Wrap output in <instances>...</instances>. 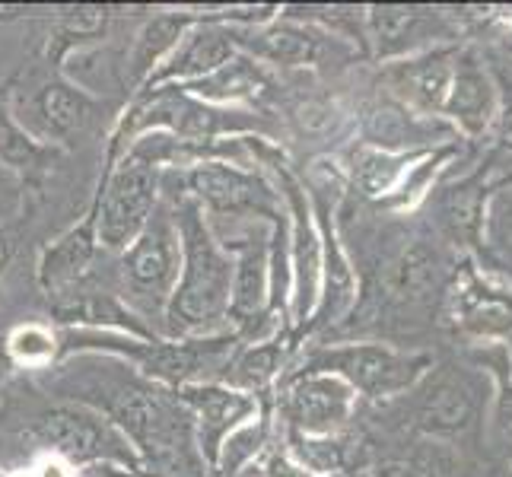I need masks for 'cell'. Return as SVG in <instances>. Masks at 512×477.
Wrapping results in <instances>:
<instances>
[{
    "label": "cell",
    "mask_w": 512,
    "mask_h": 477,
    "mask_svg": "<svg viewBox=\"0 0 512 477\" xmlns=\"http://www.w3.org/2000/svg\"><path fill=\"white\" fill-rule=\"evenodd\" d=\"M109 26V7H70L67 13H61V32L55 39V61L61 55L64 45H80V42H90L99 39Z\"/></svg>",
    "instance_id": "35"
},
{
    "label": "cell",
    "mask_w": 512,
    "mask_h": 477,
    "mask_svg": "<svg viewBox=\"0 0 512 477\" xmlns=\"http://www.w3.org/2000/svg\"><path fill=\"white\" fill-rule=\"evenodd\" d=\"M121 296L128 309L147 325V318H166V306L172 290L179 284L182 271V242L175 229L172 204L160 201L150 214L147 226L137 239L121 252Z\"/></svg>",
    "instance_id": "7"
},
{
    "label": "cell",
    "mask_w": 512,
    "mask_h": 477,
    "mask_svg": "<svg viewBox=\"0 0 512 477\" xmlns=\"http://www.w3.org/2000/svg\"><path fill=\"white\" fill-rule=\"evenodd\" d=\"M175 229L182 242V271L166 306L163 331L169 341L223 334L229 322V290H233V255L214 236L210 217L198 201L179 194L172 204Z\"/></svg>",
    "instance_id": "2"
},
{
    "label": "cell",
    "mask_w": 512,
    "mask_h": 477,
    "mask_svg": "<svg viewBox=\"0 0 512 477\" xmlns=\"http://www.w3.org/2000/svg\"><path fill=\"white\" fill-rule=\"evenodd\" d=\"M509 474H512V465H509Z\"/></svg>",
    "instance_id": "42"
},
{
    "label": "cell",
    "mask_w": 512,
    "mask_h": 477,
    "mask_svg": "<svg viewBox=\"0 0 512 477\" xmlns=\"http://www.w3.org/2000/svg\"><path fill=\"white\" fill-rule=\"evenodd\" d=\"M163 131L191 147H210L217 137L229 134H268L271 128L255 112L229 109V105H210L188 96L179 86H156L140 90L128 112L121 115L118 128L109 140V163L125 153L137 137Z\"/></svg>",
    "instance_id": "4"
},
{
    "label": "cell",
    "mask_w": 512,
    "mask_h": 477,
    "mask_svg": "<svg viewBox=\"0 0 512 477\" xmlns=\"http://www.w3.org/2000/svg\"><path fill=\"white\" fill-rule=\"evenodd\" d=\"M449 277L443 271V255L430 239H411L385 261V290L398 303L420 306L433 293H446Z\"/></svg>",
    "instance_id": "25"
},
{
    "label": "cell",
    "mask_w": 512,
    "mask_h": 477,
    "mask_svg": "<svg viewBox=\"0 0 512 477\" xmlns=\"http://www.w3.org/2000/svg\"><path fill=\"white\" fill-rule=\"evenodd\" d=\"M309 198H312L315 220H319V233H322V290H319V306H315L306 325V334L338 325L353 309V303H357V271H353V261L347 258L338 226H334L331 204L319 191L309 194Z\"/></svg>",
    "instance_id": "21"
},
{
    "label": "cell",
    "mask_w": 512,
    "mask_h": 477,
    "mask_svg": "<svg viewBox=\"0 0 512 477\" xmlns=\"http://www.w3.org/2000/svg\"><path fill=\"white\" fill-rule=\"evenodd\" d=\"M284 452L293 458L299 468H306L312 474H347L350 465V439L344 433H331V436H303L284 430Z\"/></svg>",
    "instance_id": "31"
},
{
    "label": "cell",
    "mask_w": 512,
    "mask_h": 477,
    "mask_svg": "<svg viewBox=\"0 0 512 477\" xmlns=\"http://www.w3.org/2000/svg\"><path fill=\"white\" fill-rule=\"evenodd\" d=\"M290 334H277V338L258 341L249 347H236L233 360L226 363L223 373V385L236 388V392H245L252 398H264L274 388V382L284 376V363L290 353Z\"/></svg>",
    "instance_id": "29"
},
{
    "label": "cell",
    "mask_w": 512,
    "mask_h": 477,
    "mask_svg": "<svg viewBox=\"0 0 512 477\" xmlns=\"http://www.w3.org/2000/svg\"><path fill=\"white\" fill-rule=\"evenodd\" d=\"M487 147H497L503 153H512V93L506 96L503 86H500V112L497 121H493L490 137L484 140Z\"/></svg>",
    "instance_id": "37"
},
{
    "label": "cell",
    "mask_w": 512,
    "mask_h": 477,
    "mask_svg": "<svg viewBox=\"0 0 512 477\" xmlns=\"http://www.w3.org/2000/svg\"><path fill=\"white\" fill-rule=\"evenodd\" d=\"M29 112H32V128L39 131L35 140L45 144V140H70L83 134L96 121L99 105L86 90L58 77L39 86V93L29 102Z\"/></svg>",
    "instance_id": "24"
},
{
    "label": "cell",
    "mask_w": 512,
    "mask_h": 477,
    "mask_svg": "<svg viewBox=\"0 0 512 477\" xmlns=\"http://www.w3.org/2000/svg\"><path fill=\"white\" fill-rule=\"evenodd\" d=\"M64 376L67 398L99 411L128 439L147 477H207L194 446V423L172 388L156 385L118 360V373H102L93 357L77 360Z\"/></svg>",
    "instance_id": "1"
},
{
    "label": "cell",
    "mask_w": 512,
    "mask_h": 477,
    "mask_svg": "<svg viewBox=\"0 0 512 477\" xmlns=\"http://www.w3.org/2000/svg\"><path fill=\"white\" fill-rule=\"evenodd\" d=\"M99 252V236H96V207H90L83 223L51 242L42 252L39 261V284L48 296H67L80 280L90 274L93 261Z\"/></svg>",
    "instance_id": "26"
},
{
    "label": "cell",
    "mask_w": 512,
    "mask_h": 477,
    "mask_svg": "<svg viewBox=\"0 0 512 477\" xmlns=\"http://www.w3.org/2000/svg\"><path fill=\"white\" fill-rule=\"evenodd\" d=\"M163 172L166 169L153 156L144 137H137L115 163H109V172H105L93 201L99 249L125 252L137 239L156 204H160Z\"/></svg>",
    "instance_id": "5"
},
{
    "label": "cell",
    "mask_w": 512,
    "mask_h": 477,
    "mask_svg": "<svg viewBox=\"0 0 512 477\" xmlns=\"http://www.w3.org/2000/svg\"><path fill=\"white\" fill-rule=\"evenodd\" d=\"M233 42L242 55L255 58L258 64L312 67L325 58L328 42H341V39L312 23H299L280 13V20H271L264 26H252V29L233 26Z\"/></svg>",
    "instance_id": "19"
},
{
    "label": "cell",
    "mask_w": 512,
    "mask_h": 477,
    "mask_svg": "<svg viewBox=\"0 0 512 477\" xmlns=\"http://www.w3.org/2000/svg\"><path fill=\"white\" fill-rule=\"evenodd\" d=\"M239 48L233 42V26H226L214 16H198L185 39L175 45L172 55L153 70L150 80L140 90H156V86H185L194 80L210 77L226 61H233Z\"/></svg>",
    "instance_id": "18"
},
{
    "label": "cell",
    "mask_w": 512,
    "mask_h": 477,
    "mask_svg": "<svg viewBox=\"0 0 512 477\" xmlns=\"http://www.w3.org/2000/svg\"><path fill=\"white\" fill-rule=\"evenodd\" d=\"M10 350L26 363H42L58 353V341L51 338V331H45L39 325H26L10 338Z\"/></svg>",
    "instance_id": "36"
},
{
    "label": "cell",
    "mask_w": 512,
    "mask_h": 477,
    "mask_svg": "<svg viewBox=\"0 0 512 477\" xmlns=\"http://www.w3.org/2000/svg\"><path fill=\"white\" fill-rule=\"evenodd\" d=\"M48 153L51 150L23 128V121L13 115L10 105L0 102V166L29 172V169L45 166Z\"/></svg>",
    "instance_id": "34"
},
{
    "label": "cell",
    "mask_w": 512,
    "mask_h": 477,
    "mask_svg": "<svg viewBox=\"0 0 512 477\" xmlns=\"http://www.w3.org/2000/svg\"><path fill=\"white\" fill-rule=\"evenodd\" d=\"M271 86L274 83H271L268 67L239 51L233 61H226L210 77L185 83V86H179V90H185L188 96L201 99V102H210V105H229V102H261V99H268Z\"/></svg>",
    "instance_id": "28"
},
{
    "label": "cell",
    "mask_w": 512,
    "mask_h": 477,
    "mask_svg": "<svg viewBox=\"0 0 512 477\" xmlns=\"http://www.w3.org/2000/svg\"><path fill=\"white\" fill-rule=\"evenodd\" d=\"M175 395L188 408L191 423H194V446H198L201 462L207 471L214 474L220 446L226 443V436L239 430L242 423H249L252 417L261 414L264 398H252L245 392H236L223 382H194L175 388Z\"/></svg>",
    "instance_id": "14"
},
{
    "label": "cell",
    "mask_w": 512,
    "mask_h": 477,
    "mask_svg": "<svg viewBox=\"0 0 512 477\" xmlns=\"http://www.w3.org/2000/svg\"><path fill=\"white\" fill-rule=\"evenodd\" d=\"M284 414V430L303 436H331L344 433L357 411V392L331 373H299L284 382L277 398Z\"/></svg>",
    "instance_id": "13"
},
{
    "label": "cell",
    "mask_w": 512,
    "mask_h": 477,
    "mask_svg": "<svg viewBox=\"0 0 512 477\" xmlns=\"http://www.w3.org/2000/svg\"><path fill=\"white\" fill-rule=\"evenodd\" d=\"M194 23H198V16H191V13H160V16H153V20H147L144 29L137 32V42L131 51V80L137 86H144L153 70L185 39V32Z\"/></svg>",
    "instance_id": "30"
},
{
    "label": "cell",
    "mask_w": 512,
    "mask_h": 477,
    "mask_svg": "<svg viewBox=\"0 0 512 477\" xmlns=\"http://www.w3.org/2000/svg\"><path fill=\"white\" fill-rule=\"evenodd\" d=\"M433 357L427 350H404L379 341H353L338 347H319L306 353L299 373H331L344 379L357 398L388 401L408 395L430 373Z\"/></svg>",
    "instance_id": "6"
},
{
    "label": "cell",
    "mask_w": 512,
    "mask_h": 477,
    "mask_svg": "<svg viewBox=\"0 0 512 477\" xmlns=\"http://www.w3.org/2000/svg\"><path fill=\"white\" fill-rule=\"evenodd\" d=\"M366 42L379 61H404L430 48L455 45V16L439 7L417 4H373L363 16Z\"/></svg>",
    "instance_id": "12"
},
{
    "label": "cell",
    "mask_w": 512,
    "mask_h": 477,
    "mask_svg": "<svg viewBox=\"0 0 512 477\" xmlns=\"http://www.w3.org/2000/svg\"><path fill=\"white\" fill-rule=\"evenodd\" d=\"M179 182L185 188V198L198 201L201 210L214 217L255 214L271 223L284 214L277 191L261 175L239 169L236 163H226V159H201V163L179 172Z\"/></svg>",
    "instance_id": "11"
},
{
    "label": "cell",
    "mask_w": 512,
    "mask_h": 477,
    "mask_svg": "<svg viewBox=\"0 0 512 477\" xmlns=\"http://www.w3.org/2000/svg\"><path fill=\"white\" fill-rule=\"evenodd\" d=\"M455 61L458 45L430 48L404 61H392L385 70L388 96L427 118H443L455 77Z\"/></svg>",
    "instance_id": "20"
},
{
    "label": "cell",
    "mask_w": 512,
    "mask_h": 477,
    "mask_svg": "<svg viewBox=\"0 0 512 477\" xmlns=\"http://www.w3.org/2000/svg\"><path fill=\"white\" fill-rule=\"evenodd\" d=\"M264 477H322V474L299 468L284 449H274L264 455ZM328 477H350V474H328Z\"/></svg>",
    "instance_id": "38"
},
{
    "label": "cell",
    "mask_w": 512,
    "mask_h": 477,
    "mask_svg": "<svg viewBox=\"0 0 512 477\" xmlns=\"http://www.w3.org/2000/svg\"><path fill=\"white\" fill-rule=\"evenodd\" d=\"M4 194H10V191H7V175L0 172V207H4Z\"/></svg>",
    "instance_id": "40"
},
{
    "label": "cell",
    "mask_w": 512,
    "mask_h": 477,
    "mask_svg": "<svg viewBox=\"0 0 512 477\" xmlns=\"http://www.w3.org/2000/svg\"><path fill=\"white\" fill-rule=\"evenodd\" d=\"M500 112V83L493 70L474 48H458L452 90L443 109L446 125L468 140V144H484L490 137L493 121Z\"/></svg>",
    "instance_id": "16"
},
{
    "label": "cell",
    "mask_w": 512,
    "mask_h": 477,
    "mask_svg": "<svg viewBox=\"0 0 512 477\" xmlns=\"http://www.w3.org/2000/svg\"><path fill=\"white\" fill-rule=\"evenodd\" d=\"M506 55H509V58H512V45H506Z\"/></svg>",
    "instance_id": "41"
},
{
    "label": "cell",
    "mask_w": 512,
    "mask_h": 477,
    "mask_svg": "<svg viewBox=\"0 0 512 477\" xmlns=\"http://www.w3.org/2000/svg\"><path fill=\"white\" fill-rule=\"evenodd\" d=\"M481 261L487 271L500 274L512 284V188L493 194L487 204V223H484V249Z\"/></svg>",
    "instance_id": "32"
},
{
    "label": "cell",
    "mask_w": 512,
    "mask_h": 477,
    "mask_svg": "<svg viewBox=\"0 0 512 477\" xmlns=\"http://www.w3.org/2000/svg\"><path fill=\"white\" fill-rule=\"evenodd\" d=\"M430 150H414V153H392V150H379L360 144L347 153V175L350 185L357 188L366 201L388 204L398 194V188L408 179V172L420 163V156Z\"/></svg>",
    "instance_id": "27"
},
{
    "label": "cell",
    "mask_w": 512,
    "mask_h": 477,
    "mask_svg": "<svg viewBox=\"0 0 512 477\" xmlns=\"http://www.w3.org/2000/svg\"><path fill=\"white\" fill-rule=\"evenodd\" d=\"M39 439L64 455L70 465H121L131 474H140V458L131 443L121 436L99 411L83 408V404H61V408L45 411L35 420Z\"/></svg>",
    "instance_id": "10"
},
{
    "label": "cell",
    "mask_w": 512,
    "mask_h": 477,
    "mask_svg": "<svg viewBox=\"0 0 512 477\" xmlns=\"http://www.w3.org/2000/svg\"><path fill=\"white\" fill-rule=\"evenodd\" d=\"M10 255H13V242L4 233H0V271H4L7 264H10Z\"/></svg>",
    "instance_id": "39"
},
{
    "label": "cell",
    "mask_w": 512,
    "mask_h": 477,
    "mask_svg": "<svg viewBox=\"0 0 512 477\" xmlns=\"http://www.w3.org/2000/svg\"><path fill=\"white\" fill-rule=\"evenodd\" d=\"M274 226V223H271ZM233 255V290H229V322L236 334H255L271 315V233L245 229L242 236L220 242Z\"/></svg>",
    "instance_id": "15"
},
{
    "label": "cell",
    "mask_w": 512,
    "mask_h": 477,
    "mask_svg": "<svg viewBox=\"0 0 512 477\" xmlns=\"http://www.w3.org/2000/svg\"><path fill=\"white\" fill-rule=\"evenodd\" d=\"M452 328L471 344L512 347V284L481 261L462 258L443 293Z\"/></svg>",
    "instance_id": "8"
},
{
    "label": "cell",
    "mask_w": 512,
    "mask_h": 477,
    "mask_svg": "<svg viewBox=\"0 0 512 477\" xmlns=\"http://www.w3.org/2000/svg\"><path fill=\"white\" fill-rule=\"evenodd\" d=\"M414 427L433 439L465 443L484 427L487 398L462 366H430L414 388Z\"/></svg>",
    "instance_id": "9"
},
{
    "label": "cell",
    "mask_w": 512,
    "mask_h": 477,
    "mask_svg": "<svg viewBox=\"0 0 512 477\" xmlns=\"http://www.w3.org/2000/svg\"><path fill=\"white\" fill-rule=\"evenodd\" d=\"M58 341V353H109L115 360H128L137 376H144L163 388H182L194 382H210L207 376L217 373V382L226 373V363L233 360L239 334L223 331L210 338L188 341H160V338H128L112 331H64Z\"/></svg>",
    "instance_id": "3"
},
{
    "label": "cell",
    "mask_w": 512,
    "mask_h": 477,
    "mask_svg": "<svg viewBox=\"0 0 512 477\" xmlns=\"http://www.w3.org/2000/svg\"><path fill=\"white\" fill-rule=\"evenodd\" d=\"M468 357L474 369L490 379L493 398L487 401L484 436L490 452L509 468L512 465V347L506 344H471Z\"/></svg>",
    "instance_id": "23"
},
{
    "label": "cell",
    "mask_w": 512,
    "mask_h": 477,
    "mask_svg": "<svg viewBox=\"0 0 512 477\" xmlns=\"http://www.w3.org/2000/svg\"><path fill=\"white\" fill-rule=\"evenodd\" d=\"M433 210V226L462 258H481L484 249V223L490 194L474 179L468 169L465 175H452V169L439 179V185L427 198Z\"/></svg>",
    "instance_id": "17"
},
{
    "label": "cell",
    "mask_w": 512,
    "mask_h": 477,
    "mask_svg": "<svg viewBox=\"0 0 512 477\" xmlns=\"http://www.w3.org/2000/svg\"><path fill=\"white\" fill-rule=\"evenodd\" d=\"M268 436H271V411H268V401H264L258 417H252L249 423H242L239 430H233L226 436V443L220 446V455H217L214 474L217 477H239V471L249 462H255V458L264 452Z\"/></svg>",
    "instance_id": "33"
},
{
    "label": "cell",
    "mask_w": 512,
    "mask_h": 477,
    "mask_svg": "<svg viewBox=\"0 0 512 477\" xmlns=\"http://www.w3.org/2000/svg\"><path fill=\"white\" fill-rule=\"evenodd\" d=\"M458 137L443 118H427L398 99L385 96L373 102L363 115V134L360 144L392 150V153H414V150H436L443 144H452Z\"/></svg>",
    "instance_id": "22"
}]
</instances>
